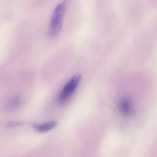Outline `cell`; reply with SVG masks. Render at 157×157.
<instances>
[{
    "label": "cell",
    "instance_id": "6",
    "mask_svg": "<svg viewBox=\"0 0 157 157\" xmlns=\"http://www.w3.org/2000/svg\"><path fill=\"white\" fill-rule=\"evenodd\" d=\"M18 124H19V123H17V122H11V123H9L7 126L9 127H13V126H18Z\"/></svg>",
    "mask_w": 157,
    "mask_h": 157
},
{
    "label": "cell",
    "instance_id": "1",
    "mask_svg": "<svg viewBox=\"0 0 157 157\" xmlns=\"http://www.w3.org/2000/svg\"><path fill=\"white\" fill-rule=\"evenodd\" d=\"M66 9V3L65 1H63L58 4L53 10L49 28V33L50 36L55 37L59 33L62 27L63 20Z\"/></svg>",
    "mask_w": 157,
    "mask_h": 157
},
{
    "label": "cell",
    "instance_id": "2",
    "mask_svg": "<svg viewBox=\"0 0 157 157\" xmlns=\"http://www.w3.org/2000/svg\"><path fill=\"white\" fill-rule=\"evenodd\" d=\"M81 81V76L75 75L67 82L58 96V101L61 102L67 101L74 93Z\"/></svg>",
    "mask_w": 157,
    "mask_h": 157
},
{
    "label": "cell",
    "instance_id": "5",
    "mask_svg": "<svg viewBox=\"0 0 157 157\" xmlns=\"http://www.w3.org/2000/svg\"><path fill=\"white\" fill-rule=\"evenodd\" d=\"M20 104L21 100L18 98H13L7 103L6 109L7 110H12L18 107Z\"/></svg>",
    "mask_w": 157,
    "mask_h": 157
},
{
    "label": "cell",
    "instance_id": "4",
    "mask_svg": "<svg viewBox=\"0 0 157 157\" xmlns=\"http://www.w3.org/2000/svg\"><path fill=\"white\" fill-rule=\"evenodd\" d=\"M56 124H57V122L56 121L52 120V121H47L43 123L34 124L33 125V128L38 132H45L53 129L56 126Z\"/></svg>",
    "mask_w": 157,
    "mask_h": 157
},
{
    "label": "cell",
    "instance_id": "3",
    "mask_svg": "<svg viewBox=\"0 0 157 157\" xmlns=\"http://www.w3.org/2000/svg\"><path fill=\"white\" fill-rule=\"evenodd\" d=\"M118 109L123 115H131L132 113V107L130 100L127 98H122L118 103Z\"/></svg>",
    "mask_w": 157,
    "mask_h": 157
}]
</instances>
